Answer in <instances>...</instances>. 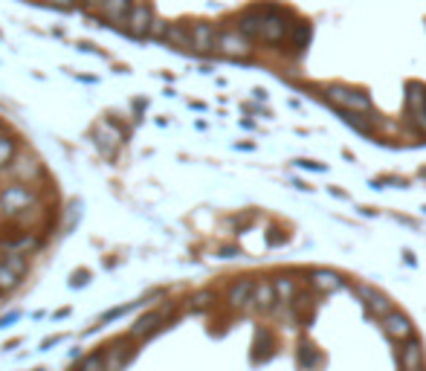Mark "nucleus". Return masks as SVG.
<instances>
[{
    "label": "nucleus",
    "instance_id": "nucleus-3",
    "mask_svg": "<svg viewBox=\"0 0 426 371\" xmlns=\"http://www.w3.org/2000/svg\"><path fill=\"white\" fill-rule=\"evenodd\" d=\"M218 53L227 59H249L252 46L241 29H227V32H218Z\"/></svg>",
    "mask_w": 426,
    "mask_h": 371
},
{
    "label": "nucleus",
    "instance_id": "nucleus-1",
    "mask_svg": "<svg viewBox=\"0 0 426 371\" xmlns=\"http://www.w3.org/2000/svg\"><path fill=\"white\" fill-rule=\"evenodd\" d=\"M38 200V195L29 189L26 183H12V186H4V192H0V206H4V215H21L26 209H32Z\"/></svg>",
    "mask_w": 426,
    "mask_h": 371
},
{
    "label": "nucleus",
    "instance_id": "nucleus-21",
    "mask_svg": "<svg viewBox=\"0 0 426 371\" xmlns=\"http://www.w3.org/2000/svg\"><path fill=\"white\" fill-rule=\"evenodd\" d=\"M12 160H15V139L0 136V168H6Z\"/></svg>",
    "mask_w": 426,
    "mask_h": 371
},
{
    "label": "nucleus",
    "instance_id": "nucleus-27",
    "mask_svg": "<svg viewBox=\"0 0 426 371\" xmlns=\"http://www.w3.org/2000/svg\"><path fill=\"white\" fill-rule=\"evenodd\" d=\"M44 4H50V6H56V9H73L76 0H44Z\"/></svg>",
    "mask_w": 426,
    "mask_h": 371
},
{
    "label": "nucleus",
    "instance_id": "nucleus-25",
    "mask_svg": "<svg viewBox=\"0 0 426 371\" xmlns=\"http://www.w3.org/2000/svg\"><path fill=\"white\" fill-rule=\"evenodd\" d=\"M276 293L284 296V299L293 296V282H290V278H279V282H276Z\"/></svg>",
    "mask_w": 426,
    "mask_h": 371
},
{
    "label": "nucleus",
    "instance_id": "nucleus-24",
    "mask_svg": "<svg viewBox=\"0 0 426 371\" xmlns=\"http://www.w3.org/2000/svg\"><path fill=\"white\" fill-rule=\"evenodd\" d=\"M346 122H348V125H354V128H357V131H363V133H368V131H371V122H365V119H363V113H354V111H348Z\"/></svg>",
    "mask_w": 426,
    "mask_h": 371
},
{
    "label": "nucleus",
    "instance_id": "nucleus-15",
    "mask_svg": "<svg viewBox=\"0 0 426 371\" xmlns=\"http://www.w3.org/2000/svg\"><path fill=\"white\" fill-rule=\"evenodd\" d=\"M252 293H255V285L249 282V278H241V282L232 288V293H229V302L235 308H246L252 302Z\"/></svg>",
    "mask_w": 426,
    "mask_h": 371
},
{
    "label": "nucleus",
    "instance_id": "nucleus-2",
    "mask_svg": "<svg viewBox=\"0 0 426 371\" xmlns=\"http://www.w3.org/2000/svg\"><path fill=\"white\" fill-rule=\"evenodd\" d=\"M325 99L343 111H354V113H368L371 111V99L365 96L363 90H351V87H325Z\"/></svg>",
    "mask_w": 426,
    "mask_h": 371
},
{
    "label": "nucleus",
    "instance_id": "nucleus-26",
    "mask_svg": "<svg viewBox=\"0 0 426 371\" xmlns=\"http://www.w3.org/2000/svg\"><path fill=\"white\" fill-rule=\"evenodd\" d=\"M165 32H168V24H165L162 18H154V24H151V32H148V35H154V38H162V41H165Z\"/></svg>",
    "mask_w": 426,
    "mask_h": 371
},
{
    "label": "nucleus",
    "instance_id": "nucleus-22",
    "mask_svg": "<svg viewBox=\"0 0 426 371\" xmlns=\"http://www.w3.org/2000/svg\"><path fill=\"white\" fill-rule=\"evenodd\" d=\"M299 362H302V368H308V371H313L319 362H322V357H319V351L316 348H311V345H305L302 351H299Z\"/></svg>",
    "mask_w": 426,
    "mask_h": 371
},
{
    "label": "nucleus",
    "instance_id": "nucleus-18",
    "mask_svg": "<svg viewBox=\"0 0 426 371\" xmlns=\"http://www.w3.org/2000/svg\"><path fill=\"white\" fill-rule=\"evenodd\" d=\"M165 41H168V44H175V46H192V26L186 29L183 24H168Z\"/></svg>",
    "mask_w": 426,
    "mask_h": 371
},
{
    "label": "nucleus",
    "instance_id": "nucleus-16",
    "mask_svg": "<svg viewBox=\"0 0 426 371\" xmlns=\"http://www.w3.org/2000/svg\"><path fill=\"white\" fill-rule=\"evenodd\" d=\"M400 365H403V371H420V365H423V351H420L417 342H409V345L403 348Z\"/></svg>",
    "mask_w": 426,
    "mask_h": 371
},
{
    "label": "nucleus",
    "instance_id": "nucleus-6",
    "mask_svg": "<svg viewBox=\"0 0 426 371\" xmlns=\"http://www.w3.org/2000/svg\"><path fill=\"white\" fill-rule=\"evenodd\" d=\"M154 9H151V4H145V0H142V4H134V9L131 12H128V32H131V35H137V38H145L148 32H151V24H154Z\"/></svg>",
    "mask_w": 426,
    "mask_h": 371
},
{
    "label": "nucleus",
    "instance_id": "nucleus-10",
    "mask_svg": "<svg viewBox=\"0 0 426 371\" xmlns=\"http://www.w3.org/2000/svg\"><path fill=\"white\" fill-rule=\"evenodd\" d=\"M383 328H386L389 337L395 340H409L412 337V325L403 313H389V316H383Z\"/></svg>",
    "mask_w": 426,
    "mask_h": 371
},
{
    "label": "nucleus",
    "instance_id": "nucleus-13",
    "mask_svg": "<svg viewBox=\"0 0 426 371\" xmlns=\"http://www.w3.org/2000/svg\"><path fill=\"white\" fill-rule=\"evenodd\" d=\"M313 288L322 290V293H333V290L343 288V278H339L336 273H331V270H319V273H313Z\"/></svg>",
    "mask_w": 426,
    "mask_h": 371
},
{
    "label": "nucleus",
    "instance_id": "nucleus-29",
    "mask_svg": "<svg viewBox=\"0 0 426 371\" xmlns=\"http://www.w3.org/2000/svg\"><path fill=\"white\" fill-rule=\"evenodd\" d=\"M84 4H88L90 9H102V4H105V0H84Z\"/></svg>",
    "mask_w": 426,
    "mask_h": 371
},
{
    "label": "nucleus",
    "instance_id": "nucleus-8",
    "mask_svg": "<svg viewBox=\"0 0 426 371\" xmlns=\"http://www.w3.org/2000/svg\"><path fill=\"white\" fill-rule=\"evenodd\" d=\"M9 174H12L18 183H32V180L41 177V163H38L32 154H18V157L12 160Z\"/></svg>",
    "mask_w": 426,
    "mask_h": 371
},
{
    "label": "nucleus",
    "instance_id": "nucleus-17",
    "mask_svg": "<svg viewBox=\"0 0 426 371\" xmlns=\"http://www.w3.org/2000/svg\"><path fill=\"white\" fill-rule=\"evenodd\" d=\"M423 105H426V87L417 84V81L406 84V108H409L412 113H417Z\"/></svg>",
    "mask_w": 426,
    "mask_h": 371
},
{
    "label": "nucleus",
    "instance_id": "nucleus-19",
    "mask_svg": "<svg viewBox=\"0 0 426 371\" xmlns=\"http://www.w3.org/2000/svg\"><path fill=\"white\" fill-rule=\"evenodd\" d=\"M160 322H162V316H160L157 310H154V313H145V316H142V319L134 325V328H131V337H148V334L157 328Z\"/></svg>",
    "mask_w": 426,
    "mask_h": 371
},
{
    "label": "nucleus",
    "instance_id": "nucleus-5",
    "mask_svg": "<svg viewBox=\"0 0 426 371\" xmlns=\"http://www.w3.org/2000/svg\"><path fill=\"white\" fill-rule=\"evenodd\" d=\"M24 273H26V258H24L21 253H12V255H6V261L0 264V293H9V290H15Z\"/></svg>",
    "mask_w": 426,
    "mask_h": 371
},
{
    "label": "nucleus",
    "instance_id": "nucleus-14",
    "mask_svg": "<svg viewBox=\"0 0 426 371\" xmlns=\"http://www.w3.org/2000/svg\"><path fill=\"white\" fill-rule=\"evenodd\" d=\"M276 285H270V282H261V285H255V293H252V302H255V308H261V310H270L273 308V302H276Z\"/></svg>",
    "mask_w": 426,
    "mask_h": 371
},
{
    "label": "nucleus",
    "instance_id": "nucleus-23",
    "mask_svg": "<svg viewBox=\"0 0 426 371\" xmlns=\"http://www.w3.org/2000/svg\"><path fill=\"white\" fill-rule=\"evenodd\" d=\"M78 371H108V368H105V357H102V354L88 357V360L81 362V368H78Z\"/></svg>",
    "mask_w": 426,
    "mask_h": 371
},
{
    "label": "nucleus",
    "instance_id": "nucleus-4",
    "mask_svg": "<svg viewBox=\"0 0 426 371\" xmlns=\"http://www.w3.org/2000/svg\"><path fill=\"white\" fill-rule=\"evenodd\" d=\"M264 12H267V18H264L261 41H267V44L284 41L290 35V26H293V24H287V12H281L279 6H264Z\"/></svg>",
    "mask_w": 426,
    "mask_h": 371
},
{
    "label": "nucleus",
    "instance_id": "nucleus-20",
    "mask_svg": "<svg viewBox=\"0 0 426 371\" xmlns=\"http://www.w3.org/2000/svg\"><path fill=\"white\" fill-rule=\"evenodd\" d=\"M360 296L368 302V308H371V310H377V313H383V316H389V302L383 299L380 293H374L371 288H360Z\"/></svg>",
    "mask_w": 426,
    "mask_h": 371
},
{
    "label": "nucleus",
    "instance_id": "nucleus-28",
    "mask_svg": "<svg viewBox=\"0 0 426 371\" xmlns=\"http://www.w3.org/2000/svg\"><path fill=\"white\" fill-rule=\"evenodd\" d=\"M209 299H212L209 293H200V296H194L192 302H194V308H206V305H209Z\"/></svg>",
    "mask_w": 426,
    "mask_h": 371
},
{
    "label": "nucleus",
    "instance_id": "nucleus-7",
    "mask_svg": "<svg viewBox=\"0 0 426 371\" xmlns=\"http://www.w3.org/2000/svg\"><path fill=\"white\" fill-rule=\"evenodd\" d=\"M192 50L197 53H212V50H218V32L212 24L200 21L192 26Z\"/></svg>",
    "mask_w": 426,
    "mask_h": 371
},
{
    "label": "nucleus",
    "instance_id": "nucleus-9",
    "mask_svg": "<svg viewBox=\"0 0 426 371\" xmlns=\"http://www.w3.org/2000/svg\"><path fill=\"white\" fill-rule=\"evenodd\" d=\"M264 18H267L264 6H252V9H246V12L238 18V29H241L246 38H261Z\"/></svg>",
    "mask_w": 426,
    "mask_h": 371
},
{
    "label": "nucleus",
    "instance_id": "nucleus-11",
    "mask_svg": "<svg viewBox=\"0 0 426 371\" xmlns=\"http://www.w3.org/2000/svg\"><path fill=\"white\" fill-rule=\"evenodd\" d=\"M134 9V0H105L102 4V15L108 21H128V12Z\"/></svg>",
    "mask_w": 426,
    "mask_h": 371
},
{
    "label": "nucleus",
    "instance_id": "nucleus-12",
    "mask_svg": "<svg viewBox=\"0 0 426 371\" xmlns=\"http://www.w3.org/2000/svg\"><path fill=\"white\" fill-rule=\"evenodd\" d=\"M290 44H293L296 53H302L305 46L311 44V24H308V21H296V24L290 26Z\"/></svg>",
    "mask_w": 426,
    "mask_h": 371
}]
</instances>
